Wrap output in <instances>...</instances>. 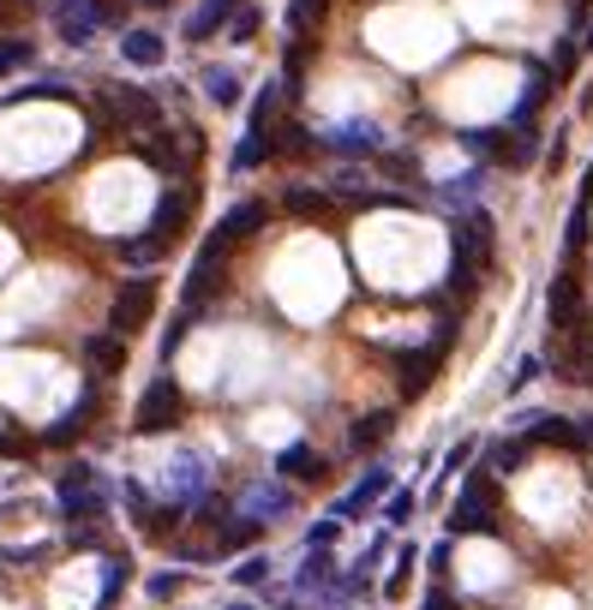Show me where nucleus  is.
I'll return each instance as SVG.
<instances>
[{
  "instance_id": "38",
  "label": "nucleus",
  "mask_w": 593,
  "mask_h": 610,
  "mask_svg": "<svg viewBox=\"0 0 593 610\" xmlns=\"http://www.w3.org/2000/svg\"><path fill=\"white\" fill-rule=\"evenodd\" d=\"M426 610H456V599H450V593L438 587V593H426Z\"/></svg>"
},
{
  "instance_id": "10",
  "label": "nucleus",
  "mask_w": 593,
  "mask_h": 610,
  "mask_svg": "<svg viewBox=\"0 0 593 610\" xmlns=\"http://www.w3.org/2000/svg\"><path fill=\"white\" fill-rule=\"evenodd\" d=\"M282 210L288 215H306V222H324V215H336V198L330 192H312V186H288Z\"/></svg>"
},
{
  "instance_id": "3",
  "label": "nucleus",
  "mask_w": 593,
  "mask_h": 610,
  "mask_svg": "<svg viewBox=\"0 0 593 610\" xmlns=\"http://www.w3.org/2000/svg\"><path fill=\"white\" fill-rule=\"evenodd\" d=\"M264 222H270V203H258V198L234 203V210H229V215H222V222H217V234L205 239V251H198V258H229V251L240 246V239H252V234H258Z\"/></svg>"
},
{
  "instance_id": "16",
  "label": "nucleus",
  "mask_w": 593,
  "mask_h": 610,
  "mask_svg": "<svg viewBox=\"0 0 593 610\" xmlns=\"http://www.w3.org/2000/svg\"><path fill=\"white\" fill-rule=\"evenodd\" d=\"M551 91H558V84H551V72H546V67H534V72H527V91H522V102H515L510 120H515V126H527V120L539 114V102H546Z\"/></svg>"
},
{
  "instance_id": "37",
  "label": "nucleus",
  "mask_w": 593,
  "mask_h": 610,
  "mask_svg": "<svg viewBox=\"0 0 593 610\" xmlns=\"http://www.w3.org/2000/svg\"><path fill=\"white\" fill-rule=\"evenodd\" d=\"M264 575H270V563H246V568H234V580H246V587H258Z\"/></svg>"
},
{
  "instance_id": "35",
  "label": "nucleus",
  "mask_w": 593,
  "mask_h": 610,
  "mask_svg": "<svg viewBox=\"0 0 593 610\" xmlns=\"http://www.w3.org/2000/svg\"><path fill=\"white\" fill-rule=\"evenodd\" d=\"M144 593H150V599H174V593H181V575H156Z\"/></svg>"
},
{
  "instance_id": "29",
  "label": "nucleus",
  "mask_w": 593,
  "mask_h": 610,
  "mask_svg": "<svg viewBox=\"0 0 593 610\" xmlns=\"http://www.w3.org/2000/svg\"><path fill=\"white\" fill-rule=\"evenodd\" d=\"M19 67H31V43H24V36H12V43H0V79H7V72H19Z\"/></svg>"
},
{
  "instance_id": "9",
  "label": "nucleus",
  "mask_w": 593,
  "mask_h": 610,
  "mask_svg": "<svg viewBox=\"0 0 593 610\" xmlns=\"http://www.w3.org/2000/svg\"><path fill=\"white\" fill-rule=\"evenodd\" d=\"M575 317H582V288H575V275H558V282H551V329L570 336Z\"/></svg>"
},
{
  "instance_id": "24",
  "label": "nucleus",
  "mask_w": 593,
  "mask_h": 610,
  "mask_svg": "<svg viewBox=\"0 0 593 610\" xmlns=\"http://www.w3.org/2000/svg\"><path fill=\"white\" fill-rule=\"evenodd\" d=\"M276 102H282V84H264L258 102H252V120H246V132H270V114H276Z\"/></svg>"
},
{
  "instance_id": "20",
  "label": "nucleus",
  "mask_w": 593,
  "mask_h": 610,
  "mask_svg": "<svg viewBox=\"0 0 593 610\" xmlns=\"http://www.w3.org/2000/svg\"><path fill=\"white\" fill-rule=\"evenodd\" d=\"M276 508H288V491H276V485H264V491H246L240 497V515H276Z\"/></svg>"
},
{
  "instance_id": "13",
  "label": "nucleus",
  "mask_w": 593,
  "mask_h": 610,
  "mask_svg": "<svg viewBox=\"0 0 593 610\" xmlns=\"http://www.w3.org/2000/svg\"><path fill=\"white\" fill-rule=\"evenodd\" d=\"M240 7V0H205V7L186 19V43H205V36H217L222 24H229V12Z\"/></svg>"
},
{
  "instance_id": "28",
  "label": "nucleus",
  "mask_w": 593,
  "mask_h": 610,
  "mask_svg": "<svg viewBox=\"0 0 593 610\" xmlns=\"http://www.w3.org/2000/svg\"><path fill=\"white\" fill-rule=\"evenodd\" d=\"M582 246H588V198L570 210V227H563V251H570V258H575V251H582Z\"/></svg>"
},
{
  "instance_id": "36",
  "label": "nucleus",
  "mask_w": 593,
  "mask_h": 610,
  "mask_svg": "<svg viewBox=\"0 0 593 610\" xmlns=\"http://www.w3.org/2000/svg\"><path fill=\"white\" fill-rule=\"evenodd\" d=\"M534 377H539V360H534V353H527V360H522V365H515V377H510V389H522V384H534Z\"/></svg>"
},
{
  "instance_id": "5",
  "label": "nucleus",
  "mask_w": 593,
  "mask_h": 610,
  "mask_svg": "<svg viewBox=\"0 0 593 610\" xmlns=\"http://www.w3.org/2000/svg\"><path fill=\"white\" fill-rule=\"evenodd\" d=\"M450 336H456V324H444V329H438V341H426V348H408V353H396V365H402V396H420V389L438 377V365H444V348H450Z\"/></svg>"
},
{
  "instance_id": "8",
  "label": "nucleus",
  "mask_w": 593,
  "mask_h": 610,
  "mask_svg": "<svg viewBox=\"0 0 593 610\" xmlns=\"http://www.w3.org/2000/svg\"><path fill=\"white\" fill-rule=\"evenodd\" d=\"M186 215H193V192H162L156 215H150V234H156L162 246H174V239H181V227H186Z\"/></svg>"
},
{
  "instance_id": "17",
  "label": "nucleus",
  "mask_w": 593,
  "mask_h": 610,
  "mask_svg": "<svg viewBox=\"0 0 593 610\" xmlns=\"http://www.w3.org/2000/svg\"><path fill=\"white\" fill-rule=\"evenodd\" d=\"M324 12H330V0H288V36L306 43V36L324 24Z\"/></svg>"
},
{
  "instance_id": "26",
  "label": "nucleus",
  "mask_w": 593,
  "mask_h": 610,
  "mask_svg": "<svg viewBox=\"0 0 593 610\" xmlns=\"http://www.w3.org/2000/svg\"><path fill=\"white\" fill-rule=\"evenodd\" d=\"M522 455H527V443L522 437H510V443H491V473H515V467H522Z\"/></svg>"
},
{
  "instance_id": "19",
  "label": "nucleus",
  "mask_w": 593,
  "mask_h": 610,
  "mask_svg": "<svg viewBox=\"0 0 593 610\" xmlns=\"http://www.w3.org/2000/svg\"><path fill=\"white\" fill-rule=\"evenodd\" d=\"M389 431H396V413H365L360 425L348 431V443H354V449H377V443H384Z\"/></svg>"
},
{
  "instance_id": "1",
  "label": "nucleus",
  "mask_w": 593,
  "mask_h": 610,
  "mask_svg": "<svg viewBox=\"0 0 593 610\" xmlns=\"http://www.w3.org/2000/svg\"><path fill=\"white\" fill-rule=\"evenodd\" d=\"M150 312H156V282H150V275H132V282L115 294V305H108V336L115 341L138 336V329L150 324Z\"/></svg>"
},
{
  "instance_id": "7",
  "label": "nucleus",
  "mask_w": 593,
  "mask_h": 610,
  "mask_svg": "<svg viewBox=\"0 0 593 610\" xmlns=\"http://www.w3.org/2000/svg\"><path fill=\"white\" fill-rule=\"evenodd\" d=\"M205 479H210V467L198 461V455H174L168 473H162V491H168L174 503H193V491H205Z\"/></svg>"
},
{
  "instance_id": "22",
  "label": "nucleus",
  "mask_w": 593,
  "mask_h": 610,
  "mask_svg": "<svg viewBox=\"0 0 593 610\" xmlns=\"http://www.w3.org/2000/svg\"><path fill=\"white\" fill-rule=\"evenodd\" d=\"M84 425H91V396H84L79 407H67V419H60V425H48V443H72Z\"/></svg>"
},
{
  "instance_id": "34",
  "label": "nucleus",
  "mask_w": 593,
  "mask_h": 610,
  "mask_svg": "<svg viewBox=\"0 0 593 610\" xmlns=\"http://www.w3.org/2000/svg\"><path fill=\"white\" fill-rule=\"evenodd\" d=\"M408 515H414V491H396V497H389V508H384V520H389V527H402Z\"/></svg>"
},
{
  "instance_id": "31",
  "label": "nucleus",
  "mask_w": 593,
  "mask_h": 610,
  "mask_svg": "<svg viewBox=\"0 0 593 610\" xmlns=\"http://www.w3.org/2000/svg\"><path fill=\"white\" fill-rule=\"evenodd\" d=\"M36 96H55L60 102V96H72V91L60 79H36V84H24V91H12V102H36Z\"/></svg>"
},
{
  "instance_id": "11",
  "label": "nucleus",
  "mask_w": 593,
  "mask_h": 610,
  "mask_svg": "<svg viewBox=\"0 0 593 610\" xmlns=\"http://www.w3.org/2000/svg\"><path fill=\"white\" fill-rule=\"evenodd\" d=\"M276 473L282 479H324V455L306 449V443H288V449L276 455Z\"/></svg>"
},
{
  "instance_id": "4",
  "label": "nucleus",
  "mask_w": 593,
  "mask_h": 610,
  "mask_svg": "<svg viewBox=\"0 0 593 610\" xmlns=\"http://www.w3.org/2000/svg\"><path fill=\"white\" fill-rule=\"evenodd\" d=\"M450 532H498V497H491V479H468L456 508H450Z\"/></svg>"
},
{
  "instance_id": "33",
  "label": "nucleus",
  "mask_w": 593,
  "mask_h": 610,
  "mask_svg": "<svg viewBox=\"0 0 593 610\" xmlns=\"http://www.w3.org/2000/svg\"><path fill=\"white\" fill-rule=\"evenodd\" d=\"M258 539V520H229V527H222V544H252Z\"/></svg>"
},
{
  "instance_id": "39",
  "label": "nucleus",
  "mask_w": 593,
  "mask_h": 610,
  "mask_svg": "<svg viewBox=\"0 0 593 610\" xmlns=\"http://www.w3.org/2000/svg\"><path fill=\"white\" fill-rule=\"evenodd\" d=\"M240 610H252V605H240Z\"/></svg>"
},
{
  "instance_id": "30",
  "label": "nucleus",
  "mask_w": 593,
  "mask_h": 610,
  "mask_svg": "<svg viewBox=\"0 0 593 610\" xmlns=\"http://www.w3.org/2000/svg\"><path fill=\"white\" fill-rule=\"evenodd\" d=\"M258 162H270V156H264V138L246 132V138H240V150H234V168H258Z\"/></svg>"
},
{
  "instance_id": "2",
  "label": "nucleus",
  "mask_w": 593,
  "mask_h": 610,
  "mask_svg": "<svg viewBox=\"0 0 593 610\" xmlns=\"http://www.w3.org/2000/svg\"><path fill=\"white\" fill-rule=\"evenodd\" d=\"M174 419H181V384L174 377H150L144 396L132 407V431L138 437H156V431H168Z\"/></svg>"
},
{
  "instance_id": "18",
  "label": "nucleus",
  "mask_w": 593,
  "mask_h": 610,
  "mask_svg": "<svg viewBox=\"0 0 593 610\" xmlns=\"http://www.w3.org/2000/svg\"><path fill=\"white\" fill-rule=\"evenodd\" d=\"M384 485H389V473H384V467H372V473H365L360 485L348 491L342 503H336V520H342V515H360L365 503H377V497H384Z\"/></svg>"
},
{
  "instance_id": "6",
  "label": "nucleus",
  "mask_w": 593,
  "mask_h": 610,
  "mask_svg": "<svg viewBox=\"0 0 593 610\" xmlns=\"http://www.w3.org/2000/svg\"><path fill=\"white\" fill-rule=\"evenodd\" d=\"M324 144H330L336 156H372V150H384V132H377L372 120H348V126H330Z\"/></svg>"
},
{
  "instance_id": "14",
  "label": "nucleus",
  "mask_w": 593,
  "mask_h": 610,
  "mask_svg": "<svg viewBox=\"0 0 593 610\" xmlns=\"http://www.w3.org/2000/svg\"><path fill=\"white\" fill-rule=\"evenodd\" d=\"M306 150H312V138H306V126H294V120L264 132V156H306Z\"/></svg>"
},
{
  "instance_id": "25",
  "label": "nucleus",
  "mask_w": 593,
  "mask_h": 610,
  "mask_svg": "<svg viewBox=\"0 0 593 610\" xmlns=\"http://www.w3.org/2000/svg\"><path fill=\"white\" fill-rule=\"evenodd\" d=\"M222 31H229V43H252V36H258V7H252V0H246V7H234Z\"/></svg>"
},
{
  "instance_id": "23",
  "label": "nucleus",
  "mask_w": 593,
  "mask_h": 610,
  "mask_svg": "<svg viewBox=\"0 0 593 610\" xmlns=\"http://www.w3.org/2000/svg\"><path fill=\"white\" fill-rule=\"evenodd\" d=\"M205 84H210V102H217V108H234V102H240V79L229 67H210Z\"/></svg>"
},
{
  "instance_id": "27",
  "label": "nucleus",
  "mask_w": 593,
  "mask_h": 610,
  "mask_svg": "<svg viewBox=\"0 0 593 610\" xmlns=\"http://www.w3.org/2000/svg\"><path fill=\"white\" fill-rule=\"evenodd\" d=\"M120 251L132 263H156V258H168V246H162L156 234H138V239H120Z\"/></svg>"
},
{
  "instance_id": "15",
  "label": "nucleus",
  "mask_w": 593,
  "mask_h": 610,
  "mask_svg": "<svg viewBox=\"0 0 593 610\" xmlns=\"http://www.w3.org/2000/svg\"><path fill=\"white\" fill-rule=\"evenodd\" d=\"M120 55L132 60V67H162V60H168V48H162V36H156V31H126Z\"/></svg>"
},
{
  "instance_id": "21",
  "label": "nucleus",
  "mask_w": 593,
  "mask_h": 610,
  "mask_svg": "<svg viewBox=\"0 0 593 610\" xmlns=\"http://www.w3.org/2000/svg\"><path fill=\"white\" fill-rule=\"evenodd\" d=\"M60 36H67V43H91V36H96V19H91V0H84V7H72L67 12V19H60Z\"/></svg>"
},
{
  "instance_id": "32",
  "label": "nucleus",
  "mask_w": 593,
  "mask_h": 610,
  "mask_svg": "<svg viewBox=\"0 0 593 610\" xmlns=\"http://www.w3.org/2000/svg\"><path fill=\"white\" fill-rule=\"evenodd\" d=\"M126 12H132V0H91L96 24H126Z\"/></svg>"
},
{
  "instance_id": "12",
  "label": "nucleus",
  "mask_w": 593,
  "mask_h": 610,
  "mask_svg": "<svg viewBox=\"0 0 593 610\" xmlns=\"http://www.w3.org/2000/svg\"><path fill=\"white\" fill-rule=\"evenodd\" d=\"M84 365H91L96 377H115L120 365H126V341H115V336H91V341H84Z\"/></svg>"
}]
</instances>
